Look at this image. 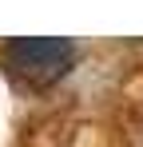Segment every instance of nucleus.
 <instances>
[{
	"mask_svg": "<svg viewBox=\"0 0 143 147\" xmlns=\"http://www.w3.org/2000/svg\"><path fill=\"white\" fill-rule=\"evenodd\" d=\"M0 68L28 88H52L76 68V44L64 36H16L0 48Z\"/></svg>",
	"mask_w": 143,
	"mask_h": 147,
	"instance_id": "nucleus-1",
	"label": "nucleus"
}]
</instances>
